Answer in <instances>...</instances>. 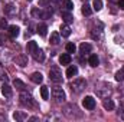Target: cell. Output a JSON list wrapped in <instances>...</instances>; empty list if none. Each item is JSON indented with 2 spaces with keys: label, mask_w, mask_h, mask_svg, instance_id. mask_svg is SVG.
Returning <instances> with one entry per match:
<instances>
[{
  "label": "cell",
  "mask_w": 124,
  "mask_h": 122,
  "mask_svg": "<svg viewBox=\"0 0 124 122\" xmlns=\"http://www.w3.org/2000/svg\"><path fill=\"white\" fill-rule=\"evenodd\" d=\"M7 27V22L6 19H0V29H6Z\"/></svg>",
  "instance_id": "e575fe53"
},
{
  "label": "cell",
  "mask_w": 124,
  "mask_h": 122,
  "mask_svg": "<svg viewBox=\"0 0 124 122\" xmlns=\"http://www.w3.org/2000/svg\"><path fill=\"white\" fill-rule=\"evenodd\" d=\"M49 1H52V3H59L61 0H49Z\"/></svg>",
  "instance_id": "74e56055"
},
{
  "label": "cell",
  "mask_w": 124,
  "mask_h": 122,
  "mask_svg": "<svg viewBox=\"0 0 124 122\" xmlns=\"http://www.w3.org/2000/svg\"><path fill=\"white\" fill-rule=\"evenodd\" d=\"M6 42H7V40H6V37H4V34H1V33H0V46H3V45H4Z\"/></svg>",
  "instance_id": "d590c367"
},
{
  "label": "cell",
  "mask_w": 124,
  "mask_h": 122,
  "mask_svg": "<svg viewBox=\"0 0 124 122\" xmlns=\"http://www.w3.org/2000/svg\"><path fill=\"white\" fill-rule=\"evenodd\" d=\"M102 105H104V108L107 109V111H113L114 109V102L111 101V99H104V102H102Z\"/></svg>",
  "instance_id": "ac0fdd59"
},
{
  "label": "cell",
  "mask_w": 124,
  "mask_h": 122,
  "mask_svg": "<svg viewBox=\"0 0 124 122\" xmlns=\"http://www.w3.org/2000/svg\"><path fill=\"white\" fill-rule=\"evenodd\" d=\"M61 34L63 36V37H69V36H71V27H69L68 25L62 26L61 27Z\"/></svg>",
  "instance_id": "7402d4cb"
},
{
  "label": "cell",
  "mask_w": 124,
  "mask_h": 122,
  "mask_svg": "<svg viewBox=\"0 0 124 122\" xmlns=\"http://www.w3.org/2000/svg\"><path fill=\"white\" fill-rule=\"evenodd\" d=\"M63 114L66 115V116H69V118H79L81 116V112L78 111V108L75 106V105H68L66 108H65V111H63Z\"/></svg>",
  "instance_id": "5b68a950"
},
{
  "label": "cell",
  "mask_w": 124,
  "mask_h": 122,
  "mask_svg": "<svg viewBox=\"0 0 124 122\" xmlns=\"http://www.w3.org/2000/svg\"><path fill=\"white\" fill-rule=\"evenodd\" d=\"M59 62H61V65H69L71 63V55L69 53H62L59 56Z\"/></svg>",
  "instance_id": "2e32d148"
},
{
  "label": "cell",
  "mask_w": 124,
  "mask_h": 122,
  "mask_svg": "<svg viewBox=\"0 0 124 122\" xmlns=\"http://www.w3.org/2000/svg\"><path fill=\"white\" fill-rule=\"evenodd\" d=\"M20 103L25 105V106H28V108H32L35 105V102H33V98H32L31 93L22 91V93H20Z\"/></svg>",
  "instance_id": "277c9868"
},
{
  "label": "cell",
  "mask_w": 124,
  "mask_h": 122,
  "mask_svg": "<svg viewBox=\"0 0 124 122\" xmlns=\"http://www.w3.org/2000/svg\"><path fill=\"white\" fill-rule=\"evenodd\" d=\"M77 73H78V68H77L75 65H72V66H69V68L66 69V76H68V78H74Z\"/></svg>",
  "instance_id": "9a60e30c"
},
{
  "label": "cell",
  "mask_w": 124,
  "mask_h": 122,
  "mask_svg": "<svg viewBox=\"0 0 124 122\" xmlns=\"http://www.w3.org/2000/svg\"><path fill=\"white\" fill-rule=\"evenodd\" d=\"M19 26H16V25H13V26H9V34L12 36V37H16L17 34H19Z\"/></svg>",
  "instance_id": "ffe728a7"
},
{
  "label": "cell",
  "mask_w": 124,
  "mask_h": 122,
  "mask_svg": "<svg viewBox=\"0 0 124 122\" xmlns=\"http://www.w3.org/2000/svg\"><path fill=\"white\" fill-rule=\"evenodd\" d=\"M31 81L33 83H42V81H43V76H42V73L40 72H33L31 75Z\"/></svg>",
  "instance_id": "8fae6325"
},
{
  "label": "cell",
  "mask_w": 124,
  "mask_h": 122,
  "mask_svg": "<svg viewBox=\"0 0 124 122\" xmlns=\"http://www.w3.org/2000/svg\"><path fill=\"white\" fill-rule=\"evenodd\" d=\"M91 36H93V39H101L102 37V27H100V29L94 27L93 32H91Z\"/></svg>",
  "instance_id": "44dd1931"
},
{
  "label": "cell",
  "mask_w": 124,
  "mask_h": 122,
  "mask_svg": "<svg viewBox=\"0 0 124 122\" xmlns=\"http://www.w3.org/2000/svg\"><path fill=\"white\" fill-rule=\"evenodd\" d=\"M1 93H3V96L4 98H12V95H13V91H12V88L4 82L3 85H1Z\"/></svg>",
  "instance_id": "9c48e42d"
},
{
  "label": "cell",
  "mask_w": 124,
  "mask_h": 122,
  "mask_svg": "<svg viewBox=\"0 0 124 122\" xmlns=\"http://www.w3.org/2000/svg\"><path fill=\"white\" fill-rule=\"evenodd\" d=\"M102 88L104 89H101V88H95V93H97V96H100V98H108L110 95H111V86L110 85H102Z\"/></svg>",
  "instance_id": "8992f818"
},
{
  "label": "cell",
  "mask_w": 124,
  "mask_h": 122,
  "mask_svg": "<svg viewBox=\"0 0 124 122\" xmlns=\"http://www.w3.org/2000/svg\"><path fill=\"white\" fill-rule=\"evenodd\" d=\"M61 16H62V19H63V22H65L66 25L72 23V20H74L72 14H71V13H69L68 10H62V12H61Z\"/></svg>",
  "instance_id": "7c38bea8"
},
{
  "label": "cell",
  "mask_w": 124,
  "mask_h": 122,
  "mask_svg": "<svg viewBox=\"0 0 124 122\" xmlns=\"http://www.w3.org/2000/svg\"><path fill=\"white\" fill-rule=\"evenodd\" d=\"M52 96H54V99H55L58 103H62V102L65 101V98H66V95H65L63 89H62V88H59V86L52 88Z\"/></svg>",
  "instance_id": "3957f363"
},
{
  "label": "cell",
  "mask_w": 124,
  "mask_h": 122,
  "mask_svg": "<svg viewBox=\"0 0 124 122\" xmlns=\"http://www.w3.org/2000/svg\"><path fill=\"white\" fill-rule=\"evenodd\" d=\"M51 14H52V12H51V10L42 12V14H40V19H49V17H51Z\"/></svg>",
  "instance_id": "836d02e7"
},
{
  "label": "cell",
  "mask_w": 124,
  "mask_h": 122,
  "mask_svg": "<svg viewBox=\"0 0 124 122\" xmlns=\"http://www.w3.org/2000/svg\"><path fill=\"white\" fill-rule=\"evenodd\" d=\"M118 7L124 10V0H118Z\"/></svg>",
  "instance_id": "8d00e7d4"
},
{
  "label": "cell",
  "mask_w": 124,
  "mask_h": 122,
  "mask_svg": "<svg viewBox=\"0 0 124 122\" xmlns=\"http://www.w3.org/2000/svg\"><path fill=\"white\" fill-rule=\"evenodd\" d=\"M116 81H117V82H123L124 81V70L123 69L116 73Z\"/></svg>",
  "instance_id": "1f68e13d"
},
{
  "label": "cell",
  "mask_w": 124,
  "mask_h": 122,
  "mask_svg": "<svg viewBox=\"0 0 124 122\" xmlns=\"http://www.w3.org/2000/svg\"><path fill=\"white\" fill-rule=\"evenodd\" d=\"M82 1H85V3H87V1H88V0H82Z\"/></svg>",
  "instance_id": "f35d334b"
},
{
  "label": "cell",
  "mask_w": 124,
  "mask_h": 122,
  "mask_svg": "<svg viewBox=\"0 0 124 122\" xmlns=\"http://www.w3.org/2000/svg\"><path fill=\"white\" fill-rule=\"evenodd\" d=\"M40 14H42L40 9H38V7H33V9H32V16H33V17H36V19H40Z\"/></svg>",
  "instance_id": "4dcf8cb0"
},
{
  "label": "cell",
  "mask_w": 124,
  "mask_h": 122,
  "mask_svg": "<svg viewBox=\"0 0 124 122\" xmlns=\"http://www.w3.org/2000/svg\"><path fill=\"white\" fill-rule=\"evenodd\" d=\"M69 88H71V91L74 92V93H81V92L87 88V81L84 78H77V79H74L71 82Z\"/></svg>",
  "instance_id": "6da1fadb"
},
{
  "label": "cell",
  "mask_w": 124,
  "mask_h": 122,
  "mask_svg": "<svg viewBox=\"0 0 124 122\" xmlns=\"http://www.w3.org/2000/svg\"><path fill=\"white\" fill-rule=\"evenodd\" d=\"M29 1H32V0H29Z\"/></svg>",
  "instance_id": "ab89813d"
},
{
  "label": "cell",
  "mask_w": 124,
  "mask_h": 122,
  "mask_svg": "<svg viewBox=\"0 0 124 122\" xmlns=\"http://www.w3.org/2000/svg\"><path fill=\"white\" fill-rule=\"evenodd\" d=\"M91 50H93V46H91L90 43H81V46H79V52H81L82 55L90 53Z\"/></svg>",
  "instance_id": "5bb4252c"
},
{
  "label": "cell",
  "mask_w": 124,
  "mask_h": 122,
  "mask_svg": "<svg viewBox=\"0 0 124 122\" xmlns=\"http://www.w3.org/2000/svg\"><path fill=\"white\" fill-rule=\"evenodd\" d=\"M38 33H39L40 36H46V33H48V26H46L45 23L38 25Z\"/></svg>",
  "instance_id": "d6986e66"
},
{
  "label": "cell",
  "mask_w": 124,
  "mask_h": 122,
  "mask_svg": "<svg viewBox=\"0 0 124 122\" xmlns=\"http://www.w3.org/2000/svg\"><path fill=\"white\" fill-rule=\"evenodd\" d=\"M16 12H17L16 6H15V4H12V3H9V4L4 7V14H6V16H15V14H16Z\"/></svg>",
  "instance_id": "ba28073f"
},
{
  "label": "cell",
  "mask_w": 124,
  "mask_h": 122,
  "mask_svg": "<svg viewBox=\"0 0 124 122\" xmlns=\"http://www.w3.org/2000/svg\"><path fill=\"white\" fill-rule=\"evenodd\" d=\"M88 63L91 65V66H98V63H100V59H98V56L97 55H91L90 56V59H88Z\"/></svg>",
  "instance_id": "d4e9b609"
},
{
  "label": "cell",
  "mask_w": 124,
  "mask_h": 122,
  "mask_svg": "<svg viewBox=\"0 0 124 122\" xmlns=\"http://www.w3.org/2000/svg\"><path fill=\"white\" fill-rule=\"evenodd\" d=\"M91 13H93V9H91V6L85 3V4L82 6V14H84V16H91Z\"/></svg>",
  "instance_id": "484cf974"
},
{
  "label": "cell",
  "mask_w": 124,
  "mask_h": 122,
  "mask_svg": "<svg viewBox=\"0 0 124 122\" xmlns=\"http://www.w3.org/2000/svg\"><path fill=\"white\" fill-rule=\"evenodd\" d=\"M13 118H15L16 121H25V119H28V115L23 114V112H15V114H13Z\"/></svg>",
  "instance_id": "cb8c5ba5"
},
{
  "label": "cell",
  "mask_w": 124,
  "mask_h": 122,
  "mask_svg": "<svg viewBox=\"0 0 124 122\" xmlns=\"http://www.w3.org/2000/svg\"><path fill=\"white\" fill-rule=\"evenodd\" d=\"M101 9H102V0H94L93 1V10L100 12Z\"/></svg>",
  "instance_id": "83f0119b"
},
{
  "label": "cell",
  "mask_w": 124,
  "mask_h": 122,
  "mask_svg": "<svg viewBox=\"0 0 124 122\" xmlns=\"http://www.w3.org/2000/svg\"><path fill=\"white\" fill-rule=\"evenodd\" d=\"M82 105H84L85 109L93 111L94 108H95V99H94L93 96H85V99L82 101Z\"/></svg>",
  "instance_id": "52a82bcc"
},
{
  "label": "cell",
  "mask_w": 124,
  "mask_h": 122,
  "mask_svg": "<svg viewBox=\"0 0 124 122\" xmlns=\"http://www.w3.org/2000/svg\"><path fill=\"white\" fill-rule=\"evenodd\" d=\"M75 50H77V46L74 43H68L66 45V52L68 53H75Z\"/></svg>",
  "instance_id": "d6a6232c"
},
{
  "label": "cell",
  "mask_w": 124,
  "mask_h": 122,
  "mask_svg": "<svg viewBox=\"0 0 124 122\" xmlns=\"http://www.w3.org/2000/svg\"><path fill=\"white\" fill-rule=\"evenodd\" d=\"M33 58H35V61H38V62H43L45 61V53H43V50L38 47V49L33 52Z\"/></svg>",
  "instance_id": "4fadbf2b"
},
{
  "label": "cell",
  "mask_w": 124,
  "mask_h": 122,
  "mask_svg": "<svg viewBox=\"0 0 124 122\" xmlns=\"http://www.w3.org/2000/svg\"><path fill=\"white\" fill-rule=\"evenodd\" d=\"M59 42H61L59 33H52V34H51V43H52V45H59Z\"/></svg>",
  "instance_id": "603a6c76"
},
{
  "label": "cell",
  "mask_w": 124,
  "mask_h": 122,
  "mask_svg": "<svg viewBox=\"0 0 124 122\" xmlns=\"http://www.w3.org/2000/svg\"><path fill=\"white\" fill-rule=\"evenodd\" d=\"M49 79L52 82H55V83H61L62 82V72L56 65L51 66V69H49Z\"/></svg>",
  "instance_id": "7a4b0ae2"
},
{
  "label": "cell",
  "mask_w": 124,
  "mask_h": 122,
  "mask_svg": "<svg viewBox=\"0 0 124 122\" xmlns=\"http://www.w3.org/2000/svg\"><path fill=\"white\" fill-rule=\"evenodd\" d=\"M38 49V45H36V42H28V52L33 55V52Z\"/></svg>",
  "instance_id": "f546056e"
},
{
  "label": "cell",
  "mask_w": 124,
  "mask_h": 122,
  "mask_svg": "<svg viewBox=\"0 0 124 122\" xmlns=\"http://www.w3.org/2000/svg\"><path fill=\"white\" fill-rule=\"evenodd\" d=\"M40 96H42V99H49V89H48V86H42L40 88Z\"/></svg>",
  "instance_id": "f1b7e54d"
},
{
  "label": "cell",
  "mask_w": 124,
  "mask_h": 122,
  "mask_svg": "<svg viewBox=\"0 0 124 122\" xmlns=\"http://www.w3.org/2000/svg\"><path fill=\"white\" fill-rule=\"evenodd\" d=\"M62 3H63V10L71 12V10L74 9V3H72L71 0H62Z\"/></svg>",
  "instance_id": "4316f807"
},
{
  "label": "cell",
  "mask_w": 124,
  "mask_h": 122,
  "mask_svg": "<svg viewBox=\"0 0 124 122\" xmlns=\"http://www.w3.org/2000/svg\"><path fill=\"white\" fill-rule=\"evenodd\" d=\"M13 86H15L16 89H19V91H25V88H26V85H25L20 79H15V81H13Z\"/></svg>",
  "instance_id": "e0dca14e"
},
{
  "label": "cell",
  "mask_w": 124,
  "mask_h": 122,
  "mask_svg": "<svg viewBox=\"0 0 124 122\" xmlns=\"http://www.w3.org/2000/svg\"><path fill=\"white\" fill-rule=\"evenodd\" d=\"M15 63L19 66H26L28 65V56L26 55H19L15 58Z\"/></svg>",
  "instance_id": "30bf717a"
}]
</instances>
